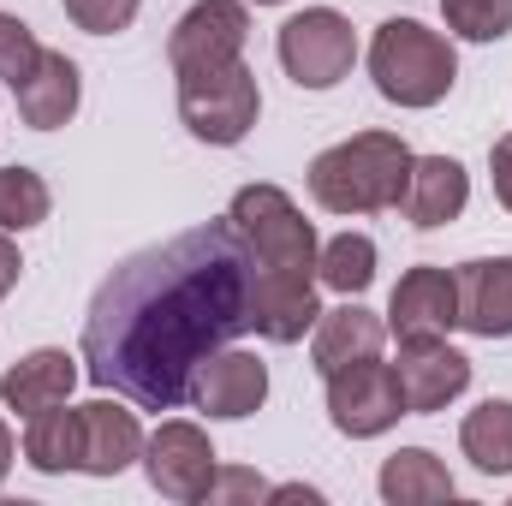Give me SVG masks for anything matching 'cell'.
<instances>
[{"mask_svg":"<svg viewBox=\"0 0 512 506\" xmlns=\"http://www.w3.org/2000/svg\"><path fill=\"white\" fill-rule=\"evenodd\" d=\"M256 256L233 221H203L126 256L90 298L84 376L137 411L191 405L203 358L251 334Z\"/></svg>","mask_w":512,"mask_h":506,"instance_id":"cell-1","label":"cell"},{"mask_svg":"<svg viewBox=\"0 0 512 506\" xmlns=\"http://www.w3.org/2000/svg\"><path fill=\"white\" fill-rule=\"evenodd\" d=\"M405 173H411V149L399 131H358L310 161V197L328 215H376V209H399Z\"/></svg>","mask_w":512,"mask_h":506,"instance_id":"cell-2","label":"cell"},{"mask_svg":"<svg viewBox=\"0 0 512 506\" xmlns=\"http://www.w3.org/2000/svg\"><path fill=\"white\" fill-rule=\"evenodd\" d=\"M370 78L393 108H435L459 84V54L423 18H387L370 36Z\"/></svg>","mask_w":512,"mask_h":506,"instance_id":"cell-3","label":"cell"},{"mask_svg":"<svg viewBox=\"0 0 512 506\" xmlns=\"http://www.w3.org/2000/svg\"><path fill=\"white\" fill-rule=\"evenodd\" d=\"M227 221L239 227V239L251 245L256 268H292V274H316V227L304 221V209L280 191V185H245L233 191Z\"/></svg>","mask_w":512,"mask_h":506,"instance_id":"cell-4","label":"cell"},{"mask_svg":"<svg viewBox=\"0 0 512 506\" xmlns=\"http://www.w3.org/2000/svg\"><path fill=\"white\" fill-rule=\"evenodd\" d=\"M256 114H262V90H256V72L245 60L179 78V120H185V131L197 143L233 149V143L251 137Z\"/></svg>","mask_w":512,"mask_h":506,"instance_id":"cell-5","label":"cell"},{"mask_svg":"<svg viewBox=\"0 0 512 506\" xmlns=\"http://www.w3.org/2000/svg\"><path fill=\"white\" fill-rule=\"evenodd\" d=\"M286 78L298 90H334L340 78H352L358 66V30L346 12L334 6H304L298 18L280 24V42H274Z\"/></svg>","mask_w":512,"mask_h":506,"instance_id":"cell-6","label":"cell"},{"mask_svg":"<svg viewBox=\"0 0 512 506\" xmlns=\"http://www.w3.org/2000/svg\"><path fill=\"white\" fill-rule=\"evenodd\" d=\"M215 465H221V453H215L209 429L191 423V417H167V423L143 441L149 489H155L161 501H173V506H203Z\"/></svg>","mask_w":512,"mask_h":506,"instance_id":"cell-7","label":"cell"},{"mask_svg":"<svg viewBox=\"0 0 512 506\" xmlns=\"http://www.w3.org/2000/svg\"><path fill=\"white\" fill-rule=\"evenodd\" d=\"M245 42H251V6L245 0H197L167 36V66H173V78L215 72V66L245 60Z\"/></svg>","mask_w":512,"mask_h":506,"instance_id":"cell-8","label":"cell"},{"mask_svg":"<svg viewBox=\"0 0 512 506\" xmlns=\"http://www.w3.org/2000/svg\"><path fill=\"white\" fill-rule=\"evenodd\" d=\"M405 417V399H399V381L393 364L382 358H364V364H346L328 376V423L352 441H376L393 423Z\"/></svg>","mask_w":512,"mask_h":506,"instance_id":"cell-9","label":"cell"},{"mask_svg":"<svg viewBox=\"0 0 512 506\" xmlns=\"http://www.w3.org/2000/svg\"><path fill=\"white\" fill-rule=\"evenodd\" d=\"M459 328V286L453 268L417 262L399 274L393 298H387V334L393 340H447Z\"/></svg>","mask_w":512,"mask_h":506,"instance_id":"cell-10","label":"cell"},{"mask_svg":"<svg viewBox=\"0 0 512 506\" xmlns=\"http://www.w3.org/2000/svg\"><path fill=\"white\" fill-rule=\"evenodd\" d=\"M393 381H399L405 417H429V411H447L471 387V358L447 340H399Z\"/></svg>","mask_w":512,"mask_h":506,"instance_id":"cell-11","label":"cell"},{"mask_svg":"<svg viewBox=\"0 0 512 506\" xmlns=\"http://www.w3.org/2000/svg\"><path fill=\"white\" fill-rule=\"evenodd\" d=\"M322 304H316V274H292V268H256L251 280V334L274 346H298L316 328Z\"/></svg>","mask_w":512,"mask_h":506,"instance_id":"cell-12","label":"cell"},{"mask_svg":"<svg viewBox=\"0 0 512 506\" xmlns=\"http://www.w3.org/2000/svg\"><path fill=\"white\" fill-rule=\"evenodd\" d=\"M262 399H268V364L256 352H239V346H221L191 376V405L221 417V423H239V417L262 411Z\"/></svg>","mask_w":512,"mask_h":506,"instance_id":"cell-13","label":"cell"},{"mask_svg":"<svg viewBox=\"0 0 512 506\" xmlns=\"http://www.w3.org/2000/svg\"><path fill=\"white\" fill-rule=\"evenodd\" d=\"M143 423L137 411L114 405V399H90L78 405V471L84 477H120L126 465L143 459Z\"/></svg>","mask_w":512,"mask_h":506,"instance_id":"cell-14","label":"cell"},{"mask_svg":"<svg viewBox=\"0 0 512 506\" xmlns=\"http://www.w3.org/2000/svg\"><path fill=\"white\" fill-rule=\"evenodd\" d=\"M465 203H471V173L453 155H411V173H405V191H399V215L417 233H435V227L459 221Z\"/></svg>","mask_w":512,"mask_h":506,"instance_id":"cell-15","label":"cell"},{"mask_svg":"<svg viewBox=\"0 0 512 506\" xmlns=\"http://www.w3.org/2000/svg\"><path fill=\"white\" fill-rule=\"evenodd\" d=\"M459 328L477 340H512V256H477L453 268Z\"/></svg>","mask_w":512,"mask_h":506,"instance_id":"cell-16","label":"cell"},{"mask_svg":"<svg viewBox=\"0 0 512 506\" xmlns=\"http://www.w3.org/2000/svg\"><path fill=\"white\" fill-rule=\"evenodd\" d=\"M78 364H84V358H72V352H60V346L24 352V358L0 376V405L18 411V417H36V411H48V405H66L72 387H78V376H84Z\"/></svg>","mask_w":512,"mask_h":506,"instance_id":"cell-17","label":"cell"},{"mask_svg":"<svg viewBox=\"0 0 512 506\" xmlns=\"http://www.w3.org/2000/svg\"><path fill=\"white\" fill-rule=\"evenodd\" d=\"M387 322L364 304H340V310H322L316 328H310V358L322 376L346 370V364H364V358H382Z\"/></svg>","mask_w":512,"mask_h":506,"instance_id":"cell-18","label":"cell"},{"mask_svg":"<svg viewBox=\"0 0 512 506\" xmlns=\"http://www.w3.org/2000/svg\"><path fill=\"white\" fill-rule=\"evenodd\" d=\"M12 96H18V120L30 131H60V126H72V114H78V102H84V78H78V66H72L66 54L42 48L36 72H30Z\"/></svg>","mask_w":512,"mask_h":506,"instance_id":"cell-19","label":"cell"},{"mask_svg":"<svg viewBox=\"0 0 512 506\" xmlns=\"http://www.w3.org/2000/svg\"><path fill=\"white\" fill-rule=\"evenodd\" d=\"M376 489H382L387 506H435V501H453V495H459L453 471H447L429 447H399V453H387Z\"/></svg>","mask_w":512,"mask_h":506,"instance_id":"cell-20","label":"cell"},{"mask_svg":"<svg viewBox=\"0 0 512 506\" xmlns=\"http://www.w3.org/2000/svg\"><path fill=\"white\" fill-rule=\"evenodd\" d=\"M459 453L483 477H512V399H483L459 423Z\"/></svg>","mask_w":512,"mask_h":506,"instance_id":"cell-21","label":"cell"},{"mask_svg":"<svg viewBox=\"0 0 512 506\" xmlns=\"http://www.w3.org/2000/svg\"><path fill=\"white\" fill-rule=\"evenodd\" d=\"M24 459H30V471H42V477L78 471V405H72V411H66V405H48V411L24 417Z\"/></svg>","mask_w":512,"mask_h":506,"instance_id":"cell-22","label":"cell"},{"mask_svg":"<svg viewBox=\"0 0 512 506\" xmlns=\"http://www.w3.org/2000/svg\"><path fill=\"white\" fill-rule=\"evenodd\" d=\"M316 280L328 292H340V298H358L376 280V239L370 233H334L316 251Z\"/></svg>","mask_w":512,"mask_h":506,"instance_id":"cell-23","label":"cell"},{"mask_svg":"<svg viewBox=\"0 0 512 506\" xmlns=\"http://www.w3.org/2000/svg\"><path fill=\"white\" fill-rule=\"evenodd\" d=\"M54 209V191L36 167H0V233H30Z\"/></svg>","mask_w":512,"mask_h":506,"instance_id":"cell-24","label":"cell"},{"mask_svg":"<svg viewBox=\"0 0 512 506\" xmlns=\"http://www.w3.org/2000/svg\"><path fill=\"white\" fill-rule=\"evenodd\" d=\"M441 18L465 42H501L512 30V0H441Z\"/></svg>","mask_w":512,"mask_h":506,"instance_id":"cell-25","label":"cell"},{"mask_svg":"<svg viewBox=\"0 0 512 506\" xmlns=\"http://www.w3.org/2000/svg\"><path fill=\"white\" fill-rule=\"evenodd\" d=\"M36 60H42L36 30H30L18 12H0V84H6V90H18V84L36 72Z\"/></svg>","mask_w":512,"mask_h":506,"instance_id":"cell-26","label":"cell"},{"mask_svg":"<svg viewBox=\"0 0 512 506\" xmlns=\"http://www.w3.org/2000/svg\"><path fill=\"white\" fill-rule=\"evenodd\" d=\"M60 6L90 36H120V30H131V18L143 12V0H60Z\"/></svg>","mask_w":512,"mask_h":506,"instance_id":"cell-27","label":"cell"},{"mask_svg":"<svg viewBox=\"0 0 512 506\" xmlns=\"http://www.w3.org/2000/svg\"><path fill=\"white\" fill-rule=\"evenodd\" d=\"M256 501H268V483L256 471H245V465H215L203 506H256Z\"/></svg>","mask_w":512,"mask_h":506,"instance_id":"cell-28","label":"cell"},{"mask_svg":"<svg viewBox=\"0 0 512 506\" xmlns=\"http://www.w3.org/2000/svg\"><path fill=\"white\" fill-rule=\"evenodd\" d=\"M489 179H495L501 209H512V131L507 137H495V149H489Z\"/></svg>","mask_w":512,"mask_h":506,"instance_id":"cell-29","label":"cell"},{"mask_svg":"<svg viewBox=\"0 0 512 506\" xmlns=\"http://www.w3.org/2000/svg\"><path fill=\"white\" fill-rule=\"evenodd\" d=\"M18 274H24V256H18V245H12V233H0V298L18 286Z\"/></svg>","mask_w":512,"mask_h":506,"instance_id":"cell-30","label":"cell"},{"mask_svg":"<svg viewBox=\"0 0 512 506\" xmlns=\"http://www.w3.org/2000/svg\"><path fill=\"white\" fill-rule=\"evenodd\" d=\"M268 501H274V506H292V501L322 506V489H310V483H280V489H268Z\"/></svg>","mask_w":512,"mask_h":506,"instance_id":"cell-31","label":"cell"},{"mask_svg":"<svg viewBox=\"0 0 512 506\" xmlns=\"http://www.w3.org/2000/svg\"><path fill=\"white\" fill-rule=\"evenodd\" d=\"M6 471H12V429H6V417H0V489H6Z\"/></svg>","mask_w":512,"mask_h":506,"instance_id":"cell-32","label":"cell"},{"mask_svg":"<svg viewBox=\"0 0 512 506\" xmlns=\"http://www.w3.org/2000/svg\"><path fill=\"white\" fill-rule=\"evenodd\" d=\"M256 6H280V0H256Z\"/></svg>","mask_w":512,"mask_h":506,"instance_id":"cell-33","label":"cell"}]
</instances>
